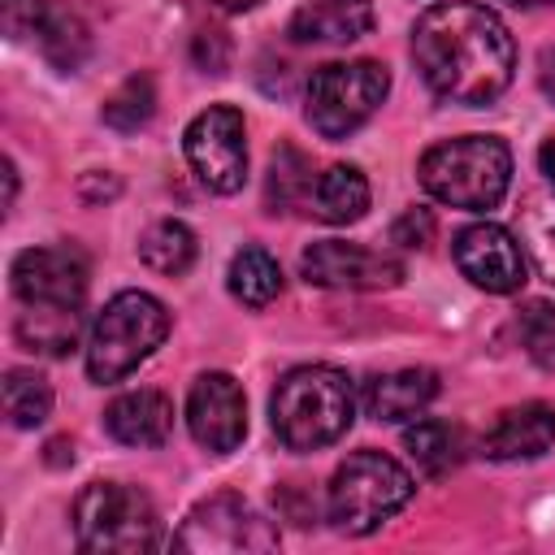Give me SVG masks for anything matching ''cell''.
<instances>
[{"label":"cell","mask_w":555,"mask_h":555,"mask_svg":"<svg viewBox=\"0 0 555 555\" xmlns=\"http://www.w3.org/2000/svg\"><path fill=\"white\" fill-rule=\"evenodd\" d=\"M412 61L438 100L481 108L512 87L516 43L494 9L442 0L412 22Z\"/></svg>","instance_id":"obj_1"},{"label":"cell","mask_w":555,"mask_h":555,"mask_svg":"<svg viewBox=\"0 0 555 555\" xmlns=\"http://www.w3.org/2000/svg\"><path fill=\"white\" fill-rule=\"evenodd\" d=\"M269 421L286 451H321L351 429L356 382L334 364H299L278 377Z\"/></svg>","instance_id":"obj_2"},{"label":"cell","mask_w":555,"mask_h":555,"mask_svg":"<svg viewBox=\"0 0 555 555\" xmlns=\"http://www.w3.org/2000/svg\"><path fill=\"white\" fill-rule=\"evenodd\" d=\"M421 186L464 212H490L512 186V147L499 134H460L434 143L416 165Z\"/></svg>","instance_id":"obj_3"},{"label":"cell","mask_w":555,"mask_h":555,"mask_svg":"<svg viewBox=\"0 0 555 555\" xmlns=\"http://www.w3.org/2000/svg\"><path fill=\"white\" fill-rule=\"evenodd\" d=\"M169 334V308L147 291H117L87 330V373L95 386L130 377Z\"/></svg>","instance_id":"obj_4"},{"label":"cell","mask_w":555,"mask_h":555,"mask_svg":"<svg viewBox=\"0 0 555 555\" xmlns=\"http://www.w3.org/2000/svg\"><path fill=\"white\" fill-rule=\"evenodd\" d=\"M74 538L91 555H143L160 546V512L130 481H87L74 499Z\"/></svg>","instance_id":"obj_5"},{"label":"cell","mask_w":555,"mask_h":555,"mask_svg":"<svg viewBox=\"0 0 555 555\" xmlns=\"http://www.w3.org/2000/svg\"><path fill=\"white\" fill-rule=\"evenodd\" d=\"M416 494L412 473L386 451H356L334 468L325 512L343 533H373Z\"/></svg>","instance_id":"obj_6"},{"label":"cell","mask_w":555,"mask_h":555,"mask_svg":"<svg viewBox=\"0 0 555 555\" xmlns=\"http://www.w3.org/2000/svg\"><path fill=\"white\" fill-rule=\"evenodd\" d=\"M390 74L382 61H330L317 65L304 91V117L321 139L356 134L386 100Z\"/></svg>","instance_id":"obj_7"},{"label":"cell","mask_w":555,"mask_h":555,"mask_svg":"<svg viewBox=\"0 0 555 555\" xmlns=\"http://www.w3.org/2000/svg\"><path fill=\"white\" fill-rule=\"evenodd\" d=\"M278 542H282L278 525L264 520L243 494H230V490L195 503L182 529L173 533V546L191 555H260V551H273Z\"/></svg>","instance_id":"obj_8"},{"label":"cell","mask_w":555,"mask_h":555,"mask_svg":"<svg viewBox=\"0 0 555 555\" xmlns=\"http://www.w3.org/2000/svg\"><path fill=\"white\" fill-rule=\"evenodd\" d=\"M186 165L212 195H234L247 178V126L230 104H208L182 134Z\"/></svg>","instance_id":"obj_9"},{"label":"cell","mask_w":555,"mask_h":555,"mask_svg":"<svg viewBox=\"0 0 555 555\" xmlns=\"http://www.w3.org/2000/svg\"><path fill=\"white\" fill-rule=\"evenodd\" d=\"M9 278H13V295L26 308H78L82 312V299L91 286V264L78 247L52 243V247L17 251Z\"/></svg>","instance_id":"obj_10"},{"label":"cell","mask_w":555,"mask_h":555,"mask_svg":"<svg viewBox=\"0 0 555 555\" xmlns=\"http://www.w3.org/2000/svg\"><path fill=\"white\" fill-rule=\"evenodd\" d=\"M299 273L308 286H321V291H382V286L403 282V260L390 251L360 247V243L321 238L304 247Z\"/></svg>","instance_id":"obj_11"},{"label":"cell","mask_w":555,"mask_h":555,"mask_svg":"<svg viewBox=\"0 0 555 555\" xmlns=\"http://www.w3.org/2000/svg\"><path fill=\"white\" fill-rule=\"evenodd\" d=\"M451 251H455V269L473 286H481L490 295H512V291L525 286V273H529L525 243L507 225H499V221H473V225H464L455 234Z\"/></svg>","instance_id":"obj_12"},{"label":"cell","mask_w":555,"mask_h":555,"mask_svg":"<svg viewBox=\"0 0 555 555\" xmlns=\"http://www.w3.org/2000/svg\"><path fill=\"white\" fill-rule=\"evenodd\" d=\"M186 429L208 455H230L247 438V399L243 386L212 369L199 373L186 390Z\"/></svg>","instance_id":"obj_13"},{"label":"cell","mask_w":555,"mask_h":555,"mask_svg":"<svg viewBox=\"0 0 555 555\" xmlns=\"http://www.w3.org/2000/svg\"><path fill=\"white\" fill-rule=\"evenodd\" d=\"M551 442H555V408L542 399H529L494 416V425L481 434V455L499 464H516V460L546 455Z\"/></svg>","instance_id":"obj_14"},{"label":"cell","mask_w":555,"mask_h":555,"mask_svg":"<svg viewBox=\"0 0 555 555\" xmlns=\"http://www.w3.org/2000/svg\"><path fill=\"white\" fill-rule=\"evenodd\" d=\"M373 30V0H299L286 35L295 43H356Z\"/></svg>","instance_id":"obj_15"},{"label":"cell","mask_w":555,"mask_h":555,"mask_svg":"<svg viewBox=\"0 0 555 555\" xmlns=\"http://www.w3.org/2000/svg\"><path fill=\"white\" fill-rule=\"evenodd\" d=\"M104 429L121 447H165V438L173 434V403L152 386L126 390L104 408Z\"/></svg>","instance_id":"obj_16"},{"label":"cell","mask_w":555,"mask_h":555,"mask_svg":"<svg viewBox=\"0 0 555 555\" xmlns=\"http://www.w3.org/2000/svg\"><path fill=\"white\" fill-rule=\"evenodd\" d=\"M364 412L382 425L416 421L438 399V373L434 369H395L364 382Z\"/></svg>","instance_id":"obj_17"},{"label":"cell","mask_w":555,"mask_h":555,"mask_svg":"<svg viewBox=\"0 0 555 555\" xmlns=\"http://www.w3.org/2000/svg\"><path fill=\"white\" fill-rule=\"evenodd\" d=\"M26 35L43 52V61L52 69H61V74L82 69L87 56H91V30H87V22L69 4H61V0H39Z\"/></svg>","instance_id":"obj_18"},{"label":"cell","mask_w":555,"mask_h":555,"mask_svg":"<svg viewBox=\"0 0 555 555\" xmlns=\"http://www.w3.org/2000/svg\"><path fill=\"white\" fill-rule=\"evenodd\" d=\"M312 212L330 225H351L369 212V178L356 165H330L312 182Z\"/></svg>","instance_id":"obj_19"},{"label":"cell","mask_w":555,"mask_h":555,"mask_svg":"<svg viewBox=\"0 0 555 555\" xmlns=\"http://www.w3.org/2000/svg\"><path fill=\"white\" fill-rule=\"evenodd\" d=\"M403 451L425 477H442L464 460V429L442 416H416V425L403 429Z\"/></svg>","instance_id":"obj_20"},{"label":"cell","mask_w":555,"mask_h":555,"mask_svg":"<svg viewBox=\"0 0 555 555\" xmlns=\"http://www.w3.org/2000/svg\"><path fill=\"white\" fill-rule=\"evenodd\" d=\"M225 286H230V295L243 308H264V304H273L282 295V264L264 247L247 243V247L234 251L230 273H225Z\"/></svg>","instance_id":"obj_21"},{"label":"cell","mask_w":555,"mask_h":555,"mask_svg":"<svg viewBox=\"0 0 555 555\" xmlns=\"http://www.w3.org/2000/svg\"><path fill=\"white\" fill-rule=\"evenodd\" d=\"M195 256H199L195 230H191L186 221H173V217L147 225L143 238H139V260H143L147 269L165 273V278H182V273L195 264Z\"/></svg>","instance_id":"obj_22"},{"label":"cell","mask_w":555,"mask_h":555,"mask_svg":"<svg viewBox=\"0 0 555 555\" xmlns=\"http://www.w3.org/2000/svg\"><path fill=\"white\" fill-rule=\"evenodd\" d=\"M78 330H82V312L78 308H30L17 317V343L26 351H43V356H65L78 347Z\"/></svg>","instance_id":"obj_23"},{"label":"cell","mask_w":555,"mask_h":555,"mask_svg":"<svg viewBox=\"0 0 555 555\" xmlns=\"http://www.w3.org/2000/svg\"><path fill=\"white\" fill-rule=\"evenodd\" d=\"M52 412V386L35 369H9L4 373V416L13 429H35Z\"/></svg>","instance_id":"obj_24"},{"label":"cell","mask_w":555,"mask_h":555,"mask_svg":"<svg viewBox=\"0 0 555 555\" xmlns=\"http://www.w3.org/2000/svg\"><path fill=\"white\" fill-rule=\"evenodd\" d=\"M312 165H308V156L299 152V147H291V143H282L278 152H273V160H269V186H264V204H269V212H286V208H295L304 195H312Z\"/></svg>","instance_id":"obj_25"},{"label":"cell","mask_w":555,"mask_h":555,"mask_svg":"<svg viewBox=\"0 0 555 555\" xmlns=\"http://www.w3.org/2000/svg\"><path fill=\"white\" fill-rule=\"evenodd\" d=\"M152 113H156V87H152L147 74H130V78L104 100V108H100L104 126L117 130V134L143 130V126L152 121Z\"/></svg>","instance_id":"obj_26"},{"label":"cell","mask_w":555,"mask_h":555,"mask_svg":"<svg viewBox=\"0 0 555 555\" xmlns=\"http://www.w3.org/2000/svg\"><path fill=\"white\" fill-rule=\"evenodd\" d=\"M520 243L525 256L533 260V269L555 286V195L533 199L520 217Z\"/></svg>","instance_id":"obj_27"},{"label":"cell","mask_w":555,"mask_h":555,"mask_svg":"<svg viewBox=\"0 0 555 555\" xmlns=\"http://www.w3.org/2000/svg\"><path fill=\"white\" fill-rule=\"evenodd\" d=\"M516 334H520L525 356H529L538 369L555 373V304L529 299V304L516 312Z\"/></svg>","instance_id":"obj_28"},{"label":"cell","mask_w":555,"mask_h":555,"mask_svg":"<svg viewBox=\"0 0 555 555\" xmlns=\"http://www.w3.org/2000/svg\"><path fill=\"white\" fill-rule=\"evenodd\" d=\"M434 234V217L425 208H408L395 225H390V243L395 247H425Z\"/></svg>","instance_id":"obj_29"},{"label":"cell","mask_w":555,"mask_h":555,"mask_svg":"<svg viewBox=\"0 0 555 555\" xmlns=\"http://www.w3.org/2000/svg\"><path fill=\"white\" fill-rule=\"evenodd\" d=\"M538 165H542V173H546V182L555 186V134L542 143V152H538Z\"/></svg>","instance_id":"obj_30"},{"label":"cell","mask_w":555,"mask_h":555,"mask_svg":"<svg viewBox=\"0 0 555 555\" xmlns=\"http://www.w3.org/2000/svg\"><path fill=\"white\" fill-rule=\"evenodd\" d=\"M542 91L555 100V56H546V65H542Z\"/></svg>","instance_id":"obj_31"},{"label":"cell","mask_w":555,"mask_h":555,"mask_svg":"<svg viewBox=\"0 0 555 555\" xmlns=\"http://www.w3.org/2000/svg\"><path fill=\"white\" fill-rule=\"evenodd\" d=\"M217 9H225V13H243V9H256L260 0H212Z\"/></svg>","instance_id":"obj_32"},{"label":"cell","mask_w":555,"mask_h":555,"mask_svg":"<svg viewBox=\"0 0 555 555\" xmlns=\"http://www.w3.org/2000/svg\"><path fill=\"white\" fill-rule=\"evenodd\" d=\"M512 4H525V9H538V4H555V0H512Z\"/></svg>","instance_id":"obj_33"}]
</instances>
